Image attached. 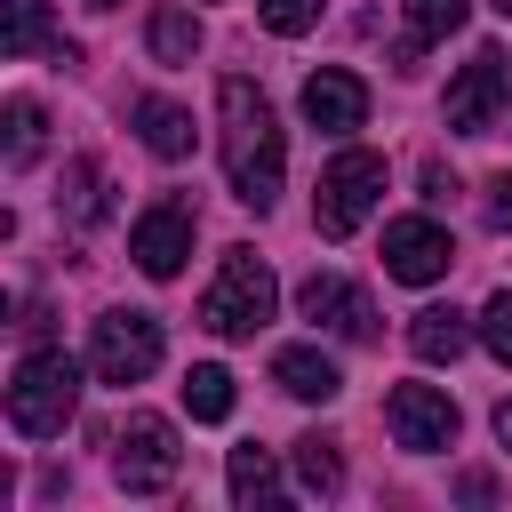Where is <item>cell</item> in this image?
<instances>
[{
    "mask_svg": "<svg viewBox=\"0 0 512 512\" xmlns=\"http://www.w3.org/2000/svg\"><path fill=\"white\" fill-rule=\"evenodd\" d=\"M216 112H224V176H232V192L264 216V208L280 200V160H288L280 120H272V104L256 96V80H240V72L216 88Z\"/></svg>",
    "mask_w": 512,
    "mask_h": 512,
    "instance_id": "obj_1",
    "label": "cell"
},
{
    "mask_svg": "<svg viewBox=\"0 0 512 512\" xmlns=\"http://www.w3.org/2000/svg\"><path fill=\"white\" fill-rule=\"evenodd\" d=\"M448 232L432 224V216H400V224H384V272L392 280H408V288H424V280H440L448 272Z\"/></svg>",
    "mask_w": 512,
    "mask_h": 512,
    "instance_id": "obj_9",
    "label": "cell"
},
{
    "mask_svg": "<svg viewBox=\"0 0 512 512\" xmlns=\"http://www.w3.org/2000/svg\"><path fill=\"white\" fill-rule=\"evenodd\" d=\"M72 408H80V368H72V352H24L16 360V384H8V424L24 432V440H56L64 424H72Z\"/></svg>",
    "mask_w": 512,
    "mask_h": 512,
    "instance_id": "obj_2",
    "label": "cell"
},
{
    "mask_svg": "<svg viewBox=\"0 0 512 512\" xmlns=\"http://www.w3.org/2000/svg\"><path fill=\"white\" fill-rule=\"evenodd\" d=\"M296 480H304L312 496H336V488H344V464H336V440H320V432H304V440H296Z\"/></svg>",
    "mask_w": 512,
    "mask_h": 512,
    "instance_id": "obj_19",
    "label": "cell"
},
{
    "mask_svg": "<svg viewBox=\"0 0 512 512\" xmlns=\"http://www.w3.org/2000/svg\"><path fill=\"white\" fill-rule=\"evenodd\" d=\"M272 264L256 256V248H224V264H216V280H208V296H200V320L216 328V336H256L264 320H272Z\"/></svg>",
    "mask_w": 512,
    "mask_h": 512,
    "instance_id": "obj_3",
    "label": "cell"
},
{
    "mask_svg": "<svg viewBox=\"0 0 512 512\" xmlns=\"http://www.w3.org/2000/svg\"><path fill=\"white\" fill-rule=\"evenodd\" d=\"M488 224H496V232H512V168H504V176H488Z\"/></svg>",
    "mask_w": 512,
    "mask_h": 512,
    "instance_id": "obj_25",
    "label": "cell"
},
{
    "mask_svg": "<svg viewBox=\"0 0 512 512\" xmlns=\"http://www.w3.org/2000/svg\"><path fill=\"white\" fill-rule=\"evenodd\" d=\"M272 384H280L288 400H336V392H344L336 360H328V352H312V344H288V352L272 360Z\"/></svg>",
    "mask_w": 512,
    "mask_h": 512,
    "instance_id": "obj_14",
    "label": "cell"
},
{
    "mask_svg": "<svg viewBox=\"0 0 512 512\" xmlns=\"http://www.w3.org/2000/svg\"><path fill=\"white\" fill-rule=\"evenodd\" d=\"M400 8H408V32H416V40H448V32L472 16V0H400Z\"/></svg>",
    "mask_w": 512,
    "mask_h": 512,
    "instance_id": "obj_20",
    "label": "cell"
},
{
    "mask_svg": "<svg viewBox=\"0 0 512 512\" xmlns=\"http://www.w3.org/2000/svg\"><path fill=\"white\" fill-rule=\"evenodd\" d=\"M496 8H504V16H512V0H496Z\"/></svg>",
    "mask_w": 512,
    "mask_h": 512,
    "instance_id": "obj_27",
    "label": "cell"
},
{
    "mask_svg": "<svg viewBox=\"0 0 512 512\" xmlns=\"http://www.w3.org/2000/svg\"><path fill=\"white\" fill-rule=\"evenodd\" d=\"M176 464H184V448H176V424H168V416L136 408V416L112 432V472H120L128 496H160V488L176 480Z\"/></svg>",
    "mask_w": 512,
    "mask_h": 512,
    "instance_id": "obj_5",
    "label": "cell"
},
{
    "mask_svg": "<svg viewBox=\"0 0 512 512\" xmlns=\"http://www.w3.org/2000/svg\"><path fill=\"white\" fill-rule=\"evenodd\" d=\"M480 344L512 368V288H504V296H488V312H480Z\"/></svg>",
    "mask_w": 512,
    "mask_h": 512,
    "instance_id": "obj_24",
    "label": "cell"
},
{
    "mask_svg": "<svg viewBox=\"0 0 512 512\" xmlns=\"http://www.w3.org/2000/svg\"><path fill=\"white\" fill-rule=\"evenodd\" d=\"M96 8H120V0H96Z\"/></svg>",
    "mask_w": 512,
    "mask_h": 512,
    "instance_id": "obj_28",
    "label": "cell"
},
{
    "mask_svg": "<svg viewBox=\"0 0 512 512\" xmlns=\"http://www.w3.org/2000/svg\"><path fill=\"white\" fill-rule=\"evenodd\" d=\"M296 304H304V320H320V328H336V336H376V312H368V296L352 288V280H336V272H312L304 288H296Z\"/></svg>",
    "mask_w": 512,
    "mask_h": 512,
    "instance_id": "obj_11",
    "label": "cell"
},
{
    "mask_svg": "<svg viewBox=\"0 0 512 512\" xmlns=\"http://www.w3.org/2000/svg\"><path fill=\"white\" fill-rule=\"evenodd\" d=\"M384 424H392V440H400V448L432 456V448H448V440H456V400H448V392H432V384H400V392L384 400Z\"/></svg>",
    "mask_w": 512,
    "mask_h": 512,
    "instance_id": "obj_7",
    "label": "cell"
},
{
    "mask_svg": "<svg viewBox=\"0 0 512 512\" xmlns=\"http://www.w3.org/2000/svg\"><path fill=\"white\" fill-rule=\"evenodd\" d=\"M88 368L104 384H144L160 368V320L152 312H104L88 328Z\"/></svg>",
    "mask_w": 512,
    "mask_h": 512,
    "instance_id": "obj_6",
    "label": "cell"
},
{
    "mask_svg": "<svg viewBox=\"0 0 512 512\" xmlns=\"http://www.w3.org/2000/svg\"><path fill=\"white\" fill-rule=\"evenodd\" d=\"M32 160H40V104L16 96L8 104V168H32Z\"/></svg>",
    "mask_w": 512,
    "mask_h": 512,
    "instance_id": "obj_21",
    "label": "cell"
},
{
    "mask_svg": "<svg viewBox=\"0 0 512 512\" xmlns=\"http://www.w3.org/2000/svg\"><path fill=\"white\" fill-rule=\"evenodd\" d=\"M48 48V8L40 0H8V56H32Z\"/></svg>",
    "mask_w": 512,
    "mask_h": 512,
    "instance_id": "obj_22",
    "label": "cell"
},
{
    "mask_svg": "<svg viewBox=\"0 0 512 512\" xmlns=\"http://www.w3.org/2000/svg\"><path fill=\"white\" fill-rule=\"evenodd\" d=\"M224 480H232V504H280V464H272V448H232Z\"/></svg>",
    "mask_w": 512,
    "mask_h": 512,
    "instance_id": "obj_16",
    "label": "cell"
},
{
    "mask_svg": "<svg viewBox=\"0 0 512 512\" xmlns=\"http://www.w3.org/2000/svg\"><path fill=\"white\" fill-rule=\"evenodd\" d=\"M376 200H384V160H376V152H336V160L320 168L312 224H320L328 240H352V232L376 216Z\"/></svg>",
    "mask_w": 512,
    "mask_h": 512,
    "instance_id": "obj_4",
    "label": "cell"
},
{
    "mask_svg": "<svg viewBox=\"0 0 512 512\" xmlns=\"http://www.w3.org/2000/svg\"><path fill=\"white\" fill-rule=\"evenodd\" d=\"M136 128H144V144H152L160 160H184V152H192V112H176L168 96H144V104H136Z\"/></svg>",
    "mask_w": 512,
    "mask_h": 512,
    "instance_id": "obj_15",
    "label": "cell"
},
{
    "mask_svg": "<svg viewBox=\"0 0 512 512\" xmlns=\"http://www.w3.org/2000/svg\"><path fill=\"white\" fill-rule=\"evenodd\" d=\"M304 120H312L320 136H352V128L368 120V88H360L352 72H336V64H328V72H312V80H304Z\"/></svg>",
    "mask_w": 512,
    "mask_h": 512,
    "instance_id": "obj_12",
    "label": "cell"
},
{
    "mask_svg": "<svg viewBox=\"0 0 512 512\" xmlns=\"http://www.w3.org/2000/svg\"><path fill=\"white\" fill-rule=\"evenodd\" d=\"M128 256H136V272H152V280L184 272V256H192V208H184V200L144 208L136 232H128Z\"/></svg>",
    "mask_w": 512,
    "mask_h": 512,
    "instance_id": "obj_8",
    "label": "cell"
},
{
    "mask_svg": "<svg viewBox=\"0 0 512 512\" xmlns=\"http://www.w3.org/2000/svg\"><path fill=\"white\" fill-rule=\"evenodd\" d=\"M144 40H152V64H192V48H200V24H192V8H152Z\"/></svg>",
    "mask_w": 512,
    "mask_h": 512,
    "instance_id": "obj_17",
    "label": "cell"
},
{
    "mask_svg": "<svg viewBox=\"0 0 512 512\" xmlns=\"http://www.w3.org/2000/svg\"><path fill=\"white\" fill-rule=\"evenodd\" d=\"M496 440L512 448V400H496Z\"/></svg>",
    "mask_w": 512,
    "mask_h": 512,
    "instance_id": "obj_26",
    "label": "cell"
},
{
    "mask_svg": "<svg viewBox=\"0 0 512 512\" xmlns=\"http://www.w3.org/2000/svg\"><path fill=\"white\" fill-rule=\"evenodd\" d=\"M496 104H504V56L480 48V56L448 80V128H456V136H480V128L496 120Z\"/></svg>",
    "mask_w": 512,
    "mask_h": 512,
    "instance_id": "obj_10",
    "label": "cell"
},
{
    "mask_svg": "<svg viewBox=\"0 0 512 512\" xmlns=\"http://www.w3.org/2000/svg\"><path fill=\"white\" fill-rule=\"evenodd\" d=\"M464 344H472V328H464V312H456V304H424V312L408 320V352H416V360H432V368L464 360Z\"/></svg>",
    "mask_w": 512,
    "mask_h": 512,
    "instance_id": "obj_13",
    "label": "cell"
},
{
    "mask_svg": "<svg viewBox=\"0 0 512 512\" xmlns=\"http://www.w3.org/2000/svg\"><path fill=\"white\" fill-rule=\"evenodd\" d=\"M184 408H192L200 424H224V416H232V376H224L216 360H200V368L184 376Z\"/></svg>",
    "mask_w": 512,
    "mask_h": 512,
    "instance_id": "obj_18",
    "label": "cell"
},
{
    "mask_svg": "<svg viewBox=\"0 0 512 512\" xmlns=\"http://www.w3.org/2000/svg\"><path fill=\"white\" fill-rule=\"evenodd\" d=\"M256 16H264L280 40H296V32H312V24H320V0H256Z\"/></svg>",
    "mask_w": 512,
    "mask_h": 512,
    "instance_id": "obj_23",
    "label": "cell"
}]
</instances>
